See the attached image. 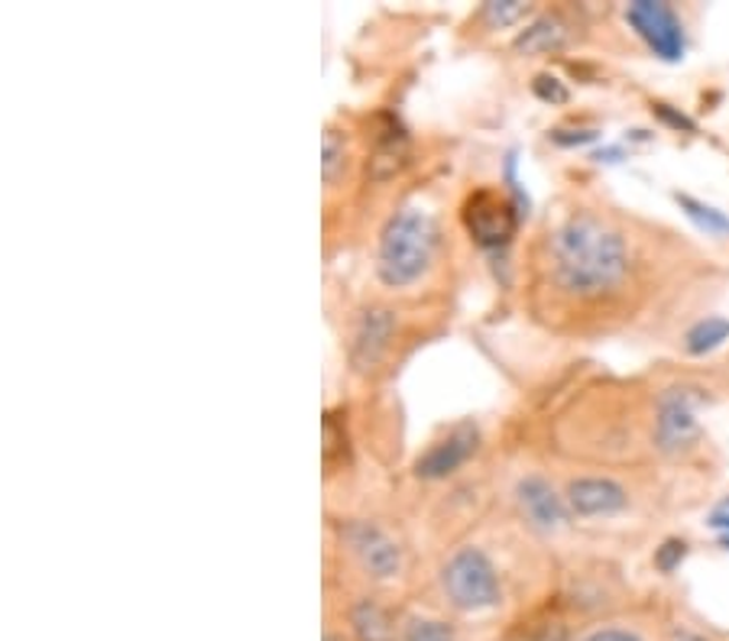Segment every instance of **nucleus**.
<instances>
[{
  "mask_svg": "<svg viewBox=\"0 0 729 641\" xmlns=\"http://www.w3.org/2000/svg\"><path fill=\"white\" fill-rule=\"evenodd\" d=\"M347 166V143L344 137L328 127L324 130V143H321V176H324V186H334L341 179Z\"/></svg>",
  "mask_w": 729,
  "mask_h": 641,
  "instance_id": "obj_16",
  "label": "nucleus"
},
{
  "mask_svg": "<svg viewBox=\"0 0 729 641\" xmlns=\"http://www.w3.org/2000/svg\"><path fill=\"white\" fill-rule=\"evenodd\" d=\"M516 502H519L522 515L529 519V525L538 531H558L568 522L565 499L555 492V487H551L545 477H526V480H519Z\"/></svg>",
  "mask_w": 729,
  "mask_h": 641,
  "instance_id": "obj_10",
  "label": "nucleus"
},
{
  "mask_svg": "<svg viewBox=\"0 0 729 641\" xmlns=\"http://www.w3.org/2000/svg\"><path fill=\"white\" fill-rule=\"evenodd\" d=\"M568 505L583 519H597V515H616L629 505L626 490L607 480V477H580L568 487Z\"/></svg>",
  "mask_w": 729,
  "mask_h": 641,
  "instance_id": "obj_11",
  "label": "nucleus"
},
{
  "mask_svg": "<svg viewBox=\"0 0 729 641\" xmlns=\"http://www.w3.org/2000/svg\"><path fill=\"white\" fill-rule=\"evenodd\" d=\"M477 441H480V434H477L473 424L451 428L441 441H435V444L419 457L416 473L425 477V480H441V477L455 473L458 467H463V463L470 460V453L477 451Z\"/></svg>",
  "mask_w": 729,
  "mask_h": 641,
  "instance_id": "obj_9",
  "label": "nucleus"
},
{
  "mask_svg": "<svg viewBox=\"0 0 729 641\" xmlns=\"http://www.w3.org/2000/svg\"><path fill=\"white\" fill-rule=\"evenodd\" d=\"M406 641H455L451 639V629L445 622H435V619H412L409 629H406Z\"/></svg>",
  "mask_w": 729,
  "mask_h": 641,
  "instance_id": "obj_17",
  "label": "nucleus"
},
{
  "mask_svg": "<svg viewBox=\"0 0 729 641\" xmlns=\"http://www.w3.org/2000/svg\"><path fill=\"white\" fill-rule=\"evenodd\" d=\"M448 600L461 609H490L499 603V577L497 567L480 548H461L441 573Z\"/></svg>",
  "mask_w": 729,
  "mask_h": 641,
  "instance_id": "obj_3",
  "label": "nucleus"
},
{
  "mask_svg": "<svg viewBox=\"0 0 729 641\" xmlns=\"http://www.w3.org/2000/svg\"><path fill=\"white\" fill-rule=\"evenodd\" d=\"M435 247H438V227L422 208L396 211L380 230V247H377L380 282L389 289H406L419 282L435 260Z\"/></svg>",
  "mask_w": 729,
  "mask_h": 641,
  "instance_id": "obj_2",
  "label": "nucleus"
},
{
  "mask_svg": "<svg viewBox=\"0 0 729 641\" xmlns=\"http://www.w3.org/2000/svg\"><path fill=\"white\" fill-rule=\"evenodd\" d=\"M655 108H658V113H661L671 127H678V130H693V123L685 117V113H675L668 104H655Z\"/></svg>",
  "mask_w": 729,
  "mask_h": 641,
  "instance_id": "obj_23",
  "label": "nucleus"
},
{
  "mask_svg": "<svg viewBox=\"0 0 729 641\" xmlns=\"http://www.w3.org/2000/svg\"><path fill=\"white\" fill-rule=\"evenodd\" d=\"M685 554H688L685 541H665V544L658 548V554H655V564H658V570L671 573L675 567L685 561Z\"/></svg>",
  "mask_w": 729,
  "mask_h": 641,
  "instance_id": "obj_20",
  "label": "nucleus"
},
{
  "mask_svg": "<svg viewBox=\"0 0 729 641\" xmlns=\"http://www.w3.org/2000/svg\"><path fill=\"white\" fill-rule=\"evenodd\" d=\"M532 88H536V94L541 101H548V104H565L568 101V88H565V81L555 76H538L532 81Z\"/></svg>",
  "mask_w": 729,
  "mask_h": 641,
  "instance_id": "obj_19",
  "label": "nucleus"
},
{
  "mask_svg": "<svg viewBox=\"0 0 729 641\" xmlns=\"http://www.w3.org/2000/svg\"><path fill=\"white\" fill-rule=\"evenodd\" d=\"M723 509H729V499H727V502H723Z\"/></svg>",
  "mask_w": 729,
  "mask_h": 641,
  "instance_id": "obj_26",
  "label": "nucleus"
},
{
  "mask_svg": "<svg viewBox=\"0 0 729 641\" xmlns=\"http://www.w3.org/2000/svg\"><path fill=\"white\" fill-rule=\"evenodd\" d=\"M522 13H526V3H519V0H493V3H487V7H483V17H487L493 27L516 23Z\"/></svg>",
  "mask_w": 729,
  "mask_h": 641,
  "instance_id": "obj_18",
  "label": "nucleus"
},
{
  "mask_svg": "<svg viewBox=\"0 0 729 641\" xmlns=\"http://www.w3.org/2000/svg\"><path fill=\"white\" fill-rule=\"evenodd\" d=\"M727 340H729L727 318H703V321H697L691 331H688L685 347H688V353H693V357H703V353L717 350V347L727 343Z\"/></svg>",
  "mask_w": 729,
  "mask_h": 641,
  "instance_id": "obj_14",
  "label": "nucleus"
},
{
  "mask_svg": "<svg viewBox=\"0 0 729 641\" xmlns=\"http://www.w3.org/2000/svg\"><path fill=\"white\" fill-rule=\"evenodd\" d=\"M703 402L700 389L671 385L658 395L655 405V444L661 453H681L700 438L697 405Z\"/></svg>",
  "mask_w": 729,
  "mask_h": 641,
  "instance_id": "obj_4",
  "label": "nucleus"
},
{
  "mask_svg": "<svg viewBox=\"0 0 729 641\" xmlns=\"http://www.w3.org/2000/svg\"><path fill=\"white\" fill-rule=\"evenodd\" d=\"M353 632L360 641H389L392 639V629H389V619L380 605L373 600H360L353 605Z\"/></svg>",
  "mask_w": 729,
  "mask_h": 641,
  "instance_id": "obj_13",
  "label": "nucleus"
},
{
  "mask_svg": "<svg viewBox=\"0 0 729 641\" xmlns=\"http://www.w3.org/2000/svg\"><path fill=\"white\" fill-rule=\"evenodd\" d=\"M568 23L561 17H538L536 23H529L519 37H516V52H526V56H548V52H561L568 46Z\"/></svg>",
  "mask_w": 729,
  "mask_h": 641,
  "instance_id": "obj_12",
  "label": "nucleus"
},
{
  "mask_svg": "<svg viewBox=\"0 0 729 641\" xmlns=\"http://www.w3.org/2000/svg\"><path fill=\"white\" fill-rule=\"evenodd\" d=\"M396 334V314L389 308H367L353 328L350 340V367L363 377H370L386 360Z\"/></svg>",
  "mask_w": 729,
  "mask_h": 641,
  "instance_id": "obj_7",
  "label": "nucleus"
},
{
  "mask_svg": "<svg viewBox=\"0 0 729 641\" xmlns=\"http://www.w3.org/2000/svg\"><path fill=\"white\" fill-rule=\"evenodd\" d=\"M626 20L636 27V33L646 39V46L658 59H665V62H681L685 59V30H681V20L675 17V10L668 3L636 0V3H629Z\"/></svg>",
  "mask_w": 729,
  "mask_h": 641,
  "instance_id": "obj_6",
  "label": "nucleus"
},
{
  "mask_svg": "<svg viewBox=\"0 0 729 641\" xmlns=\"http://www.w3.org/2000/svg\"><path fill=\"white\" fill-rule=\"evenodd\" d=\"M463 227L467 233L483 247V250H499L512 240L516 233V208L512 201L499 189H477L467 194L463 201Z\"/></svg>",
  "mask_w": 729,
  "mask_h": 641,
  "instance_id": "obj_5",
  "label": "nucleus"
},
{
  "mask_svg": "<svg viewBox=\"0 0 729 641\" xmlns=\"http://www.w3.org/2000/svg\"><path fill=\"white\" fill-rule=\"evenodd\" d=\"M597 137H600L597 130H555L551 133L558 147H583V143H593Z\"/></svg>",
  "mask_w": 729,
  "mask_h": 641,
  "instance_id": "obj_21",
  "label": "nucleus"
},
{
  "mask_svg": "<svg viewBox=\"0 0 729 641\" xmlns=\"http://www.w3.org/2000/svg\"><path fill=\"white\" fill-rule=\"evenodd\" d=\"M583 641H642L636 632H626V629H597L590 632Z\"/></svg>",
  "mask_w": 729,
  "mask_h": 641,
  "instance_id": "obj_22",
  "label": "nucleus"
},
{
  "mask_svg": "<svg viewBox=\"0 0 729 641\" xmlns=\"http://www.w3.org/2000/svg\"><path fill=\"white\" fill-rule=\"evenodd\" d=\"M626 237L597 214H571L545 240V269L551 286L577 302L613 296L629 279Z\"/></svg>",
  "mask_w": 729,
  "mask_h": 641,
  "instance_id": "obj_1",
  "label": "nucleus"
},
{
  "mask_svg": "<svg viewBox=\"0 0 729 641\" xmlns=\"http://www.w3.org/2000/svg\"><path fill=\"white\" fill-rule=\"evenodd\" d=\"M671 641H707V639H700L697 632H688V629H678V632H671Z\"/></svg>",
  "mask_w": 729,
  "mask_h": 641,
  "instance_id": "obj_25",
  "label": "nucleus"
},
{
  "mask_svg": "<svg viewBox=\"0 0 729 641\" xmlns=\"http://www.w3.org/2000/svg\"><path fill=\"white\" fill-rule=\"evenodd\" d=\"M678 204L685 208V214L691 218L693 224L700 227V230H707L710 237H727L729 233V214H723V211L697 201L691 194H678Z\"/></svg>",
  "mask_w": 729,
  "mask_h": 641,
  "instance_id": "obj_15",
  "label": "nucleus"
},
{
  "mask_svg": "<svg viewBox=\"0 0 729 641\" xmlns=\"http://www.w3.org/2000/svg\"><path fill=\"white\" fill-rule=\"evenodd\" d=\"M344 541L350 544V551L357 554V561L363 564V570L377 580H389L399 573L402 567V548L396 544L392 534H386L380 525L373 522H350L344 529Z\"/></svg>",
  "mask_w": 729,
  "mask_h": 641,
  "instance_id": "obj_8",
  "label": "nucleus"
},
{
  "mask_svg": "<svg viewBox=\"0 0 729 641\" xmlns=\"http://www.w3.org/2000/svg\"><path fill=\"white\" fill-rule=\"evenodd\" d=\"M710 525L720 531H729V509H720V512H713L710 515Z\"/></svg>",
  "mask_w": 729,
  "mask_h": 641,
  "instance_id": "obj_24",
  "label": "nucleus"
}]
</instances>
